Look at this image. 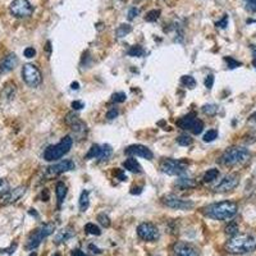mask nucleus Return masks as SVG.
I'll return each mask as SVG.
<instances>
[{"label": "nucleus", "mask_w": 256, "mask_h": 256, "mask_svg": "<svg viewBox=\"0 0 256 256\" xmlns=\"http://www.w3.org/2000/svg\"><path fill=\"white\" fill-rule=\"evenodd\" d=\"M238 212V205L234 201H220L214 202L202 209V214L214 220H230Z\"/></svg>", "instance_id": "nucleus-1"}, {"label": "nucleus", "mask_w": 256, "mask_h": 256, "mask_svg": "<svg viewBox=\"0 0 256 256\" xmlns=\"http://www.w3.org/2000/svg\"><path fill=\"white\" fill-rule=\"evenodd\" d=\"M226 250L236 255L252 252L256 250V237L252 234H236L226 244Z\"/></svg>", "instance_id": "nucleus-2"}, {"label": "nucleus", "mask_w": 256, "mask_h": 256, "mask_svg": "<svg viewBox=\"0 0 256 256\" xmlns=\"http://www.w3.org/2000/svg\"><path fill=\"white\" fill-rule=\"evenodd\" d=\"M251 154L246 148L241 146H233V148H227L220 156L219 162L226 166H237L244 164L250 159Z\"/></svg>", "instance_id": "nucleus-3"}, {"label": "nucleus", "mask_w": 256, "mask_h": 256, "mask_svg": "<svg viewBox=\"0 0 256 256\" xmlns=\"http://www.w3.org/2000/svg\"><path fill=\"white\" fill-rule=\"evenodd\" d=\"M73 145V138L70 136L63 137L60 140V142H58L56 145H50L45 148L44 152V160L46 162H56V160L60 159L62 156L70 152V150L72 148Z\"/></svg>", "instance_id": "nucleus-4"}, {"label": "nucleus", "mask_w": 256, "mask_h": 256, "mask_svg": "<svg viewBox=\"0 0 256 256\" xmlns=\"http://www.w3.org/2000/svg\"><path fill=\"white\" fill-rule=\"evenodd\" d=\"M54 230H56V224L54 223L42 224L41 227H38V230H35L30 234L28 240L26 242L27 250H35V248H38L41 242L44 241L46 237H49L50 234H52Z\"/></svg>", "instance_id": "nucleus-5"}, {"label": "nucleus", "mask_w": 256, "mask_h": 256, "mask_svg": "<svg viewBox=\"0 0 256 256\" xmlns=\"http://www.w3.org/2000/svg\"><path fill=\"white\" fill-rule=\"evenodd\" d=\"M22 78L27 86L35 88L40 86L41 82H42V74L36 66L27 63L22 68Z\"/></svg>", "instance_id": "nucleus-6"}, {"label": "nucleus", "mask_w": 256, "mask_h": 256, "mask_svg": "<svg viewBox=\"0 0 256 256\" xmlns=\"http://www.w3.org/2000/svg\"><path fill=\"white\" fill-rule=\"evenodd\" d=\"M160 170L168 176H184L186 173V166L182 162L170 158H166L160 162Z\"/></svg>", "instance_id": "nucleus-7"}, {"label": "nucleus", "mask_w": 256, "mask_h": 256, "mask_svg": "<svg viewBox=\"0 0 256 256\" xmlns=\"http://www.w3.org/2000/svg\"><path fill=\"white\" fill-rule=\"evenodd\" d=\"M64 120L72 128V132L74 134V138L84 140L86 134H88V126H86V123L82 122L74 113H68Z\"/></svg>", "instance_id": "nucleus-8"}, {"label": "nucleus", "mask_w": 256, "mask_h": 256, "mask_svg": "<svg viewBox=\"0 0 256 256\" xmlns=\"http://www.w3.org/2000/svg\"><path fill=\"white\" fill-rule=\"evenodd\" d=\"M162 202L166 208L174 210H191L194 208V202L191 200H184V198H178L177 195L168 194L162 198Z\"/></svg>", "instance_id": "nucleus-9"}, {"label": "nucleus", "mask_w": 256, "mask_h": 256, "mask_svg": "<svg viewBox=\"0 0 256 256\" xmlns=\"http://www.w3.org/2000/svg\"><path fill=\"white\" fill-rule=\"evenodd\" d=\"M76 168L74 163L72 160H63L60 163H56L54 166H50L45 169L44 172V178L45 180H52L54 177H58L59 174L66 172H70L73 169Z\"/></svg>", "instance_id": "nucleus-10"}, {"label": "nucleus", "mask_w": 256, "mask_h": 256, "mask_svg": "<svg viewBox=\"0 0 256 256\" xmlns=\"http://www.w3.org/2000/svg\"><path fill=\"white\" fill-rule=\"evenodd\" d=\"M9 10L14 17L17 18H27L34 13V6L30 4L28 0H13Z\"/></svg>", "instance_id": "nucleus-11"}, {"label": "nucleus", "mask_w": 256, "mask_h": 256, "mask_svg": "<svg viewBox=\"0 0 256 256\" xmlns=\"http://www.w3.org/2000/svg\"><path fill=\"white\" fill-rule=\"evenodd\" d=\"M137 236L140 237L142 241L146 242H154L156 240H159V230L155 224L148 223V222H145V223H141L138 227H137Z\"/></svg>", "instance_id": "nucleus-12"}, {"label": "nucleus", "mask_w": 256, "mask_h": 256, "mask_svg": "<svg viewBox=\"0 0 256 256\" xmlns=\"http://www.w3.org/2000/svg\"><path fill=\"white\" fill-rule=\"evenodd\" d=\"M26 191V186H18L13 190H9L6 194L0 195V205H2V206H6V205L14 204V202H17L20 198H24Z\"/></svg>", "instance_id": "nucleus-13"}, {"label": "nucleus", "mask_w": 256, "mask_h": 256, "mask_svg": "<svg viewBox=\"0 0 256 256\" xmlns=\"http://www.w3.org/2000/svg\"><path fill=\"white\" fill-rule=\"evenodd\" d=\"M240 184V176L237 173H230V174L224 176L223 180H220L218 184L214 187V191L219 192H228L236 188Z\"/></svg>", "instance_id": "nucleus-14"}, {"label": "nucleus", "mask_w": 256, "mask_h": 256, "mask_svg": "<svg viewBox=\"0 0 256 256\" xmlns=\"http://www.w3.org/2000/svg\"><path fill=\"white\" fill-rule=\"evenodd\" d=\"M173 256H200V251L190 242H176L173 246Z\"/></svg>", "instance_id": "nucleus-15"}, {"label": "nucleus", "mask_w": 256, "mask_h": 256, "mask_svg": "<svg viewBox=\"0 0 256 256\" xmlns=\"http://www.w3.org/2000/svg\"><path fill=\"white\" fill-rule=\"evenodd\" d=\"M124 154L130 155V156H140L148 160H152V156H154V154H152L150 148L144 145H140V144L128 146L127 148H124Z\"/></svg>", "instance_id": "nucleus-16"}, {"label": "nucleus", "mask_w": 256, "mask_h": 256, "mask_svg": "<svg viewBox=\"0 0 256 256\" xmlns=\"http://www.w3.org/2000/svg\"><path fill=\"white\" fill-rule=\"evenodd\" d=\"M18 64V58L16 56V54H9L6 58H3L0 60V74H4V73H8L10 70H14Z\"/></svg>", "instance_id": "nucleus-17"}, {"label": "nucleus", "mask_w": 256, "mask_h": 256, "mask_svg": "<svg viewBox=\"0 0 256 256\" xmlns=\"http://www.w3.org/2000/svg\"><path fill=\"white\" fill-rule=\"evenodd\" d=\"M74 236V230H73L72 227H66L63 230H58V233L56 234V238H54V242L56 244H63V242H67L68 240H70Z\"/></svg>", "instance_id": "nucleus-18"}, {"label": "nucleus", "mask_w": 256, "mask_h": 256, "mask_svg": "<svg viewBox=\"0 0 256 256\" xmlns=\"http://www.w3.org/2000/svg\"><path fill=\"white\" fill-rule=\"evenodd\" d=\"M196 120H198V118H196V114L190 113L187 114V116H184L182 118H180V120H177V126L180 128H182V130H190V131H191L192 126H194Z\"/></svg>", "instance_id": "nucleus-19"}, {"label": "nucleus", "mask_w": 256, "mask_h": 256, "mask_svg": "<svg viewBox=\"0 0 256 256\" xmlns=\"http://www.w3.org/2000/svg\"><path fill=\"white\" fill-rule=\"evenodd\" d=\"M123 168H124L126 170H130V172H132V173L142 172V166H140V163H138V162H137L134 156L128 158L126 162H123Z\"/></svg>", "instance_id": "nucleus-20"}, {"label": "nucleus", "mask_w": 256, "mask_h": 256, "mask_svg": "<svg viewBox=\"0 0 256 256\" xmlns=\"http://www.w3.org/2000/svg\"><path fill=\"white\" fill-rule=\"evenodd\" d=\"M67 186L63 184V182H58L56 187V198H58V208L62 206L63 204L64 198L67 196Z\"/></svg>", "instance_id": "nucleus-21"}, {"label": "nucleus", "mask_w": 256, "mask_h": 256, "mask_svg": "<svg viewBox=\"0 0 256 256\" xmlns=\"http://www.w3.org/2000/svg\"><path fill=\"white\" fill-rule=\"evenodd\" d=\"M88 205H90V198H88V191H82L81 196H80V201H78L80 210H81L82 212H84L86 210L88 209Z\"/></svg>", "instance_id": "nucleus-22"}, {"label": "nucleus", "mask_w": 256, "mask_h": 256, "mask_svg": "<svg viewBox=\"0 0 256 256\" xmlns=\"http://www.w3.org/2000/svg\"><path fill=\"white\" fill-rule=\"evenodd\" d=\"M176 184H177L178 187H180V188H194V187H196V182L192 178H180V180L176 182Z\"/></svg>", "instance_id": "nucleus-23"}, {"label": "nucleus", "mask_w": 256, "mask_h": 256, "mask_svg": "<svg viewBox=\"0 0 256 256\" xmlns=\"http://www.w3.org/2000/svg\"><path fill=\"white\" fill-rule=\"evenodd\" d=\"M112 154H113V148H112V146L108 145V144H105V145L102 146V152H100V155L98 159L104 162V160L109 159Z\"/></svg>", "instance_id": "nucleus-24"}, {"label": "nucleus", "mask_w": 256, "mask_h": 256, "mask_svg": "<svg viewBox=\"0 0 256 256\" xmlns=\"http://www.w3.org/2000/svg\"><path fill=\"white\" fill-rule=\"evenodd\" d=\"M219 177V170L216 168H212L209 169L206 173L204 174V182L205 184H210V182H212L214 180H216V178Z\"/></svg>", "instance_id": "nucleus-25"}, {"label": "nucleus", "mask_w": 256, "mask_h": 256, "mask_svg": "<svg viewBox=\"0 0 256 256\" xmlns=\"http://www.w3.org/2000/svg\"><path fill=\"white\" fill-rule=\"evenodd\" d=\"M100 152H102V146L94 144L90 148V150H88V154H86V159H95V158H99Z\"/></svg>", "instance_id": "nucleus-26"}, {"label": "nucleus", "mask_w": 256, "mask_h": 256, "mask_svg": "<svg viewBox=\"0 0 256 256\" xmlns=\"http://www.w3.org/2000/svg\"><path fill=\"white\" fill-rule=\"evenodd\" d=\"M84 230H86V233H88V234H92V236H100V234H102V230L94 223L86 224V226H84Z\"/></svg>", "instance_id": "nucleus-27"}, {"label": "nucleus", "mask_w": 256, "mask_h": 256, "mask_svg": "<svg viewBox=\"0 0 256 256\" xmlns=\"http://www.w3.org/2000/svg\"><path fill=\"white\" fill-rule=\"evenodd\" d=\"M131 31L132 27L130 26V24H120V26L116 30V38H123V36L128 35Z\"/></svg>", "instance_id": "nucleus-28"}, {"label": "nucleus", "mask_w": 256, "mask_h": 256, "mask_svg": "<svg viewBox=\"0 0 256 256\" xmlns=\"http://www.w3.org/2000/svg\"><path fill=\"white\" fill-rule=\"evenodd\" d=\"M127 54L130 56H137V58H140V56H142L144 54H145V50H144L140 45H134V46H132L131 49L128 50Z\"/></svg>", "instance_id": "nucleus-29"}, {"label": "nucleus", "mask_w": 256, "mask_h": 256, "mask_svg": "<svg viewBox=\"0 0 256 256\" xmlns=\"http://www.w3.org/2000/svg\"><path fill=\"white\" fill-rule=\"evenodd\" d=\"M226 233H227L228 236H230V237L238 234V226H237V223H234V222H230L227 227H226Z\"/></svg>", "instance_id": "nucleus-30"}, {"label": "nucleus", "mask_w": 256, "mask_h": 256, "mask_svg": "<svg viewBox=\"0 0 256 256\" xmlns=\"http://www.w3.org/2000/svg\"><path fill=\"white\" fill-rule=\"evenodd\" d=\"M202 131H204V122L200 120H196L195 123H194V126H192V128H191V132L194 134H200Z\"/></svg>", "instance_id": "nucleus-31"}, {"label": "nucleus", "mask_w": 256, "mask_h": 256, "mask_svg": "<svg viewBox=\"0 0 256 256\" xmlns=\"http://www.w3.org/2000/svg\"><path fill=\"white\" fill-rule=\"evenodd\" d=\"M159 16H160L159 9H152V10H150V12L146 13L145 20L146 22H155V20L159 18Z\"/></svg>", "instance_id": "nucleus-32"}, {"label": "nucleus", "mask_w": 256, "mask_h": 256, "mask_svg": "<svg viewBox=\"0 0 256 256\" xmlns=\"http://www.w3.org/2000/svg\"><path fill=\"white\" fill-rule=\"evenodd\" d=\"M202 112H204L206 116H216V112H218V106L214 104H206L202 106Z\"/></svg>", "instance_id": "nucleus-33"}, {"label": "nucleus", "mask_w": 256, "mask_h": 256, "mask_svg": "<svg viewBox=\"0 0 256 256\" xmlns=\"http://www.w3.org/2000/svg\"><path fill=\"white\" fill-rule=\"evenodd\" d=\"M216 138H218V131H216V130H209V131L204 134L205 142H212V141H214Z\"/></svg>", "instance_id": "nucleus-34"}, {"label": "nucleus", "mask_w": 256, "mask_h": 256, "mask_svg": "<svg viewBox=\"0 0 256 256\" xmlns=\"http://www.w3.org/2000/svg\"><path fill=\"white\" fill-rule=\"evenodd\" d=\"M180 82H182V84H184V86H187L190 88H194L196 86V81L192 76H184L182 80H180Z\"/></svg>", "instance_id": "nucleus-35"}, {"label": "nucleus", "mask_w": 256, "mask_h": 256, "mask_svg": "<svg viewBox=\"0 0 256 256\" xmlns=\"http://www.w3.org/2000/svg\"><path fill=\"white\" fill-rule=\"evenodd\" d=\"M224 60L227 62L228 68H230V70H234V68H237L241 66V62L236 60V59L232 58V56H226V58H224Z\"/></svg>", "instance_id": "nucleus-36"}, {"label": "nucleus", "mask_w": 256, "mask_h": 256, "mask_svg": "<svg viewBox=\"0 0 256 256\" xmlns=\"http://www.w3.org/2000/svg\"><path fill=\"white\" fill-rule=\"evenodd\" d=\"M177 142L180 146H190L192 144V138L190 136H187V134H182V136H180L177 138Z\"/></svg>", "instance_id": "nucleus-37"}, {"label": "nucleus", "mask_w": 256, "mask_h": 256, "mask_svg": "<svg viewBox=\"0 0 256 256\" xmlns=\"http://www.w3.org/2000/svg\"><path fill=\"white\" fill-rule=\"evenodd\" d=\"M98 220H99V223L105 228H108L109 226H110V219H109V216H106V214H104V212H102V214L98 216Z\"/></svg>", "instance_id": "nucleus-38"}, {"label": "nucleus", "mask_w": 256, "mask_h": 256, "mask_svg": "<svg viewBox=\"0 0 256 256\" xmlns=\"http://www.w3.org/2000/svg\"><path fill=\"white\" fill-rule=\"evenodd\" d=\"M127 99V95L124 92H116L112 96V102H124Z\"/></svg>", "instance_id": "nucleus-39"}, {"label": "nucleus", "mask_w": 256, "mask_h": 256, "mask_svg": "<svg viewBox=\"0 0 256 256\" xmlns=\"http://www.w3.org/2000/svg\"><path fill=\"white\" fill-rule=\"evenodd\" d=\"M9 190H10V184H9L8 180H4V178H0V195L6 194Z\"/></svg>", "instance_id": "nucleus-40"}, {"label": "nucleus", "mask_w": 256, "mask_h": 256, "mask_svg": "<svg viewBox=\"0 0 256 256\" xmlns=\"http://www.w3.org/2000/svg\"><path fill=\"white\" fill-rule=\"evenodd\" d=\"M24 56H26V58L31 59V58H34V56H36V50L34 49V48H26V49H24Z\"/></svg>", "instance_id": "nucleus-41"}, {"label": "nucleus", "mask_w": 256, "mask_h": 256, "mask_svg": "<svg viewBox=\"0 0 256 256\" xmlns=\"http://www.w3.org/2000/svg\"><path fill=\"white\" fill-rule=\"evenodd\" d=\"M114 176H116V178H120V180H127V176H126L123 169H116V170H114Z\"/></svg>", "instance_id": "nucleus-42"}, {"label": "nucleus", "mask_w": 256, "mask_h": 256, "mask_svg": "<svg viewBox=\"0 0 256 256\" xmlns=\"http://www.w3.org/2000/svg\"><path fill=\"white\" fill-rule=\"evenodd\" d=\"M216 24V27H219V28H226V27L228 26V16H224V17L222 18L220 20H218Z\"/></svg>", "instance_id": "nucleus-43"}, {"label": "nucleus", "mask_w": 256, "mask_h": 256, "mask_svg": "<svg viewBox=\"0 0 256 256\" xmlns=\"http://www.w3.org/2000/svg\"><path fill=\"white\" fill-rule=\"evenodd\" d=\"M212 84H214V76L212 74H208L206 78H205V86H206V88H212Z\"/></svg>", "instance_id": "nucleus-44"}, {"label": "nucleus", "mask_w": 256, "mask_h": 256, "mask_svg": "<svg viewBox=\"0 0 256 256\" xmlns=\"http://www.w3.org/2000/svg\"><path fill=\"white\" fill-rule=\"evenodd\" d=\"M118 114H120L118 109L113 108V109H110V110H109L108 113H106V118H108V120H114L116 116H118Z\"/></svg>", "instance_id": "nucleus-45"}, {"label": "nucleus", "mask_w": 256, "mask_h": 256, "mask_svg": "<svg viewBox=\"0 0 256 256\" xmlns=\"http://www.w3.org/2000/svg\"><path fill=\"white\" fill-rule=\"evenodd\" d=\"M140 13V9L137 8H131L130 9V12H128V20H134V17H137V14Z\"/></svg>", "instance_id": "nucleus-46"}, {"label": "nucleus", "mask_w": 256, "mask_h": 256, "mask_svg": "<svg viewBox=\"0 0 256 256\" xmlns=\"http://www.w3.org/2000/svg\"><path fill=\"white\" fill-rule=\"evenodd\" d=\"M84 105L82 102H78V100H76V102H72V108L74 109V110H81L82 108H84Z\"/></svg>", "instance_id": "nucleus-47"}, {"label": "nucleus", "mask_w": 256, "mask_h": 256, "mask_svg": "<svg viewBox=\"0 0 256 256\" xmlns=\"http://www.w3.org/2000/svg\"><path fill=\"white\" fill-rule=\"evenodd\" d=\"M251 52H252V66L256 70V45H251Z\"/></svg>", "instance_id": "nucleus-48"}, {"label": "nucleus", "mask_w": 256, "mask_h": 256, "mask_svg": "<svg viewBox=\"0 0 256 256\" xmlns=\"http://www.w3.org/2000/svg\"><path fill=\"white\" fill-rule=\"evenodd\" d=\"M72 256H88L84 252H82L81 250H73L72 251Z\"/></svg>", "instance_id": "nucleus-49"}, {"label": "nucleus", "mask_w": 256, "mask_h": 256, "mask_svg": "<svg viewBox=\"0 0 256 256\" xmlns=\"http://www.w3.org/2000/svg\"><path fill=\"white\" fill-rule=\"evenodd\" d=\"M90 248H91V250H92L94 254H100V252H102V250L96 248V246H94V244H90Z\"/></svg>", "instance_id": "nucleus-50"}, {"label": "nucleus", "mask_w": 256, "mask_h": 256, "mask_svg": "<svg viewBox=\"0 0 256 256\" xmlns=\"http://www.w3.org/2000/svg\"><path fill=\"white\" fill-rule=\"evenodd\" d=\"M248 122L251 123H256V112L254 114H251L250 118H248Z\"/></svg>", "instance_id": "nucleus-51"}, {"label": "nucleus", "mask_w": 256, "mask_h": 256, "mask_svg": "<svg viewBox=\"0 0 256 256\" xmlns=\"http://www.w3.org/2000/svg\"><path fill=\"white\" fill-rule=\"evenodd\" d=\"M42 198H44V201L49 200V194H48V190H44V192H42Z\"/></svg>", "instance_id": "nucleus-52"}, {"label": "nucleus", "mask_w": 256, "mask_h": 256, "mask_svg": "<svg viewBox=\"0 0 256 256\" xmlns=\"http://www.w3.org/2000/svg\"><path fill=\"white\" fill-rule=\"evenodd\" d=\"M70 86H72V90H78V88H80L78 82H73V84H70Z\"/></svg>", "instance_id": "nucleus-53"}, {"label": "nucleus", "mask_w": 256, "mask_h": 256, "mask_svg": "<svg viewBox=\"0 0 256 256\" xmlns=\"http://www.w3.org/2000/svg\"><path fill=\"white\" fill-rule=\"evenodd\" d=\"M46 50H48V52H52V48H50V42H49V41H48V42H46Z\"/></svg>", "instance_id": "nucleus-54"}, {"label": "nucleus", "mask_w": 256, "mask_h": 256, "mask_svg": "<svg viewBox=\"0 0 256 256\" xmlns=\"http://www.w3.org/2000/svg\"><path fill=\"white\" fill-rule=\"evenodd\" d=\"M246 3H256V0H244Z\"/></svg>", "instance_id": "nucleus-55"}, {"label": "nucleus", "mask_w": 256, "mask_h": 256, "mask_svg": "<svg viewBox=\"0 0 256 256\" xmlns=\"http://www.w3.org/2000/svg\"><path fill=\"white\" fill-rule=\"evenodd\" d=\"M30 256H38V254H36V252H31V254H30Z\"/></svg>", "instance_id": "nucleus-56"}, {"label": "nucleus", "mask_w": 256, "mask_h": 256, "mask_svg": "<svg viewBox=\"0 0 256 256\" xmlns=\"http://www.w3.org/2000/svg\"><path fill=\"white\" fill-rule=\"evenodd\" d=\"M52 256H60V255H59V254H54V255H52Z\"/></svg>", "instance_id": "nucleus-57"}]
</instances>
